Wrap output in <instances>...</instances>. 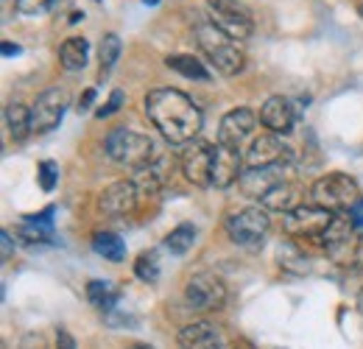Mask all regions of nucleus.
Masks as SVG:
<instances>
[{
    "instance_id": "nucleus-17",
    "label": "nucleus",
    "mask_w": 363,
    "mask_h": 349,
    "mask_svg": "<svg viewBox=\"0 0 363 349\" xmlns=\"http://www.w3.org/2000/svg\"><path fill=\"white\" fill-rule=\"evenodd\" d=\"M243 162L246 157L240 154V148L221 145L216 143V157H213V187L224 190L229 184H235L243 176Z\"/></svg>"
},
{
    "instance_id": "nucleus-22",
    "label": "nucleus",
    "mask_w": 363,
    "mask_h": 349,
    "mask_svg": "<svg viewBox=\"0 0 363 349\" xmlns=\"http://www.w3.org/2000/svg\"><path fill=\"white\" fill-rule=\"evenodd\" d=\"M6 126H9V134L17 140V143H23L28 134H31V109L26 106V104H20V101H11L9 106H6Z\"/></svg>"
},
{
    "instance_id": "nucleus-5",
    "label": "nucleus",
    "mask_w": 363,
    "mask_h": 349,
    "mask_svg": "<svg viewBox=\"0 0 363 349\" xmlns=\"http://www.w3.org/2000/svg\"><path fill=\"white\" fill-rule=\"evenodd\" d=\"M224 226H227V235L232 243H238V246H257L266 238V232L272 226V218H269L266 207H246V210H238V213L227 216Z\"/></svg>"
},
{
    "instance_id": "nucleus-29",
    "label": "nucleus",
    "mask_w": 363,
    "mask_h": 349,
    "mask_svg": "<svg viewBox=\"0 0 363 349\" xmlns=\"http://www.w3.org/2000/svg\"><path fill=\"white\" fill-rule=\"evenodd\" d=\"M279 265H285V268H291V271H296V274H302V271L308 268V262L302 260V255H299L291 243L279 246Z\"/></svg>"
},
{
    "instance_id": "nucleus-16",
    "label": "nucleus",
    "mask_w": 363,
    "mask_h": 349,
    "mask_svg": "<svg viewBox=\"0 0 363 349\" xmlns=\"http://www.w3.org/2000/svg\"><path fill=\"white\" fill-rule=\"evenodd\" d=\"M182 349H229L224 330L213 321H193L179 330Z\"/></svg>"
},
{
    "instance_id": "nucleus-1",
    "label": "nucleus",
    "mask_w": 363,
    "mask_h": 349,
    "mask_svg": "<svg viewBox=\"0 0 363 349\" xmlns=\"http://www.w3.org/2000/svg\"><path fill=\"white\" fill-rule=\"evenodd\" d=\"M145 115L171 145H187L201 131V109L182 89L160 87L145 95Z\"/></svg>"
},
{
    "instance_id": "nucleus-36",
    "label": "nucleus",
    "mask_w": 363,
    "mask_h": 349,
    "mask_svg": "<svg viewBox=\"0 0 363 349\" xmlns=\"http://www.w3.org/2000/svg\"><path fill=\"white\" fill-rule=\"evenodd\" d=\"M92 101H95V89H84V95H82V101H79V112H87L92 106Z\"/></svg>"
},
{
    "instance_id": "nucleus-33",
    "label": "nucleus",
    "mask_w": 363,
    "mask_h": 349,
    "mask_svg": "<svg viewBox=\"0 0 363 349\" xmlns=\"http://www.w3.org/2000/svg\"><path fill=\"white\" fill-rule=\"evenodd\" d=\"M56 349H76V338L67 330H56Z\"/></svg>"
},
{
    "instance_id": "nucleus-12",
    "label": "nucleus",
    "mask_w": 363,
    "mask_h": 349,
    "mask_svg": "<svg viewBox=\"0 0 363 349\" xmlns=\"http://www.w3.org/2000/svg\"><path fill=\"white\" fill-rule=\"evenodd\" d=\"M140 204V190H137L135 179H123V182H115L109 184L101 199H98V210L109 218H126L132 216Z\"/></svg>"
},
{
    "instance_id": "nucleus-7",
    "label": "nucleus",
    "mask_w": 363,
    "mask_h": 349,
    "mask_svg": "<svg viewBox=\"0 0 363 349\" xmlns=\"http://www.w3.org/2000/svg\"><path fill=\"white\" fill-rule=\"evenodd\" d=\"M207 6H210V23L216 28H221L235 43L252 37L255 23L240 0H207Z\"/></svg>"
},
{
    "instance_id": "nucleus-24",
    "label": "nucleus",
    "mask_w": 363,
    "mask_h": 349,
    "mask_svg": "<svg viewBox=\"0 0 363 349\" xmlns=\"http://www.w3.org/2000/svg\"><path fill=\"white\" fill-rule=\"evenodd\" d=\"M165 65L171 70H177L184 79H193V82H210V70L201 65V59L196 56H187V53H177V56H168Z\"/></svg>"
},
{
    "instance_id": "nucleus-38",
    "label": "nucleus",
    "mask_w": 363,
    "mask_h": 349,
    "mask_svg": "<svg viewBox=\"0 0 363 349\" xmlns=\"http://www.w3.org/2000/svg\"><path fill=\"white\" fill-rule=\"evenodd\" d=\"M17 53H20V45L3 43V56H17Z\"/></svg>"
},
{
    "instance_id": "nucleus-10",
    "label": "nucleus",
    "mask_w": 363,
    "mask_h": 349,
    "mask_svg": "<svg viewBox=\"0 0 363 349\" xmlns=\"http://www.w3.org/2000/svg\"><path fill=\"white\" fill-rule=\"evenodd\" d=\"M333 216L335 213L321 210L316 204H299L296 210H291V213L282 216V229L291 238H321L324 229L330 226Z\"/></svg>"
},
{
    "instance_id": "nucleus-11",
    "label": "nucleus",
    "mask_w": 363,
    "mask_h": 349,
    "mask_svg": "<svg viewBox=\"0 0 363 349\" xmlns=\"http://www.w3.org/2000/svg\"><path fill=\"white\" fill-rule=\"evenodd\" d=\"M67 109V92L62 87H50L43 95H37L34 106H31V129L37 134L56 129L62 123V115Z\"/></svg>"
},
{
    "instance_id": "nucleus-35",
    "label": "nucleus",
    "mask_w": 363,
    "mask_h": 349,
    "mask_svg": "<svg viewBox=\"0 0 363 349\" xmlns=\"http://www.w3.org/2000/svg\"><path fill=\"white\" fill-rule=\"evenodd\" d=\"M0 243H3V262L11 260V252H14V246H11V235L3 232V235H0Z\"/></svg>"
},
{
    "instance_id": "nucleus-2",
    "label": "nucleus",
    "mask_w": 363,
    "mask_h": 349,
    "mask_svg": "<svg viewBox=\"0 0 363 349\" xmlns=\"http://www.w3.org/2000/svg\"><path fill=\"white\" fill-rule=\"evenodd\" d=\"M196 43L201 48V53L207 56V62L221 73V76H238L246 65L243 50L238 43L227 37L221 28H216L213 23H199L196 26Z\"/></svg>"
},
{
    "instance_id": "nucleus-18",
    "label": "nucleus",
    "mask_w": 363,
    "mask_h": 349,
    "mask_svg": "<svg viewBox=\"0 0 363 349\" xmlns=\"http://www.w3.org/2000/svg\"><path fill=\"white\" fill-rule=\"evenodd\" d=\"M294 121H296L294 104L288 98H282V95H272L260 109V123L272 134H288L294 129Z\"/></svg>"
},
{
    "instance_id": "nucleus-31",
    "label": "nucleus",
    "mask_w": 363,
    "mask_h": 349,
    "mask_svg": "<svg viewBox=\"0 0 363 349\" xmlns=\"http://www.w3.org/2000/svg\"><path fill=\"white\" fill-rule=\"evenodd\" d=\"M50 3L53 0H14V9L26 17H37L43 11H50Z\"/></svg>"
},
{
    "instance_id": "nucleus-30",
    "label": "nucleus",
    "mask_w": 363,
    "mask_h": 349,
    "mask_svg": "<svg viewBox=\"0 0 363 349\" xmlns=\"http://www.w3.org/2000/svg\"><path fill=\"white\" fill-rule=\"evenodd\" d=\"M40 187L50 193L53 187H56V182H59V165L53 162V160H45V162H40Z\"/></svg>"
},
{
    "instance_id": "nucleus-20",
    "label": "nucleus",
    "mask_w": 363,
    "mask_h": 349,
    "mask_svg": "<svg viewBox=\"0 0 363 349\" xmlns=\"http://www.w3.org/2000/svg\"><path fill=\"white\" fill-rule=\"evenodd\" d=\"M87 56H90V45H87L84 37H70V40H65L62 48H59V62L70 73L84 70L87 67Z\"/></svg>"
},
{
    "instance_id": "nucleus-13",
    "label": "nucleus",
    "mask_w": 363,
    "mask_h": 349,
    "mask_svg": "<svg viewBox=\"0 0 363 349\" xmlns=\"http://www.w3.org/2000/svg\"><path fill=\"white\" fill-rule=\"evenodd\" d=\"M294 151L279 140V134H260L252 140L246 151V168H266V165H291Z\"/></svg>"
},
{
    "instance_id": "nucleus-27",
    "label": "nucleus",
    "mask_w": 363,
    "mask_h": 349,
    "mask_svg": "<svg viewBox=\"0 0 363 349\" xmlns=\"http://www.w3.org/2000/svg\"><path fill=\"white\" fill-rule=\"evenodd\" d=\"M121 37L118 34H106L101 45H98V59H101V82L109 76V70L118 65V59H121Z\"/></svg>"
},
{
    "instance_id": "nucleus-37",
    "label": "nucleus",
    "mask_w": 363,
    "mask_h": 349,
    "mask_svg": "<svg viewBox=\"0 0 363 349\" xmlns=\"http://www.w3.org/2000/svg\"><path fill=\"white\" fill-rule=\"evenodd\" d=\"M70 3L73 0H53L50 3V11H65V9H70Z\"/></svg>"
},
{
    "instance_id": "nucleus-14",
    "label": "nucleus",
    "mask_w": 363,
    "mask_h": 349,
    "mask_svg": "<svg viewBox=\"0 0 363 349\" xmlns=\"http://www.w3.org/2000/svg\"><path fill=\"white\" fill-rule=\"evenodd\" d=\"M285 171H288V165H266V168H246L243 176L238 179V184H240V193L243 196H249V199H266L269 193H272L277 184H282V182H288L285 179Z\"/></svg>"
},
{
    "instance_id": "nucleus-21",
    "label": "nucleus",
    "mask_w": 363,
    "mask_h": 349,
    "mask_svg": "<svg viewBox=\"0 0 363 349\" xmlns=\"http://www.w3.org/2000/svg\"><path fill=\"white\" fill-rule=\"evenodd\" d=\"M299 193H296V184L294 182H282V184H277L272 193L260 201V207H266V210H274V213H291V210H296L299 204Z\"/></svg>"
},
{
    "instance_id": "nucleus-15",
    "label": "nucleus",
    "mask_w": 363,
    "mask_h": 349,
    "mask_svg": "<svg viewBox=\"0 0 363 349\" xmlns=\"http://www.w3.org/2000/svg\"><path fill=\"white\" fill-rule=\"evenodd\" d=\"M257 126V115L246 106H238L227 112L221 118V126H218V143L221 145H232V148H240L246 143V137H252V131Z\"/></svg>"
},
{
    "instance_id": "nucleus-25",
    "label": "nucleus",
    "mask_w": 363,
    "mask_h": 349,
    "mask_svg": "<svg viewBox=\"0 0 363 349\" xmlns=\"http://www.w3.org/2000/svg\"><path fill=\"white\" fill-rule=\"evenodd\" d=\"M87 299L98 310H106L109 313L112 307L118 305V299H121V288L112 285L109 279H92L90 285H87Z\"/></svg>"
},
{
    "instance_id": "nucleus-26",
    "label": "nucleus",
    "mask_w": 363,
    "mask_h": 349,
    "mask_svg": "<svg viewBox=\"0 0 363 349\" xmlns=\"http://www.w3.org/2000/svg\"><path fill=\"white\" fill-rule=\"evenodd\" d=\"M193 243H196V226H193V223H179V226H174V229L168 232V238H165V249H168L171 255H187V252L193 249Z\"/></svg>"
},
{
    "instance_id": "nucleus-43",
    "label": "nucleus",
    "mask_w": 363,
    "mask_h": 349,
    "mask_svg": "<svg viewBox=\"0 0 363 349\" xmlns=\"http://www.w3.org/2000/svg\"><path fill=\"white\" fill-rule=\"evenodd\" d=\"M92 3H101V0H92Z\"/></svg>"
},
{
    "instance_id": "nucleus-19",
    "label": "nucleus",
    "mask_w": 363,
    "mask_h": 349,
    "mask_svg": "<svg viewBox=\"0 0 363 349\" xmlns=\"http://www.w3.org/2000/svg\"><path fill=\"white\" fill-rule=\"evenodd\" d=\"M17 235L26 243H50L53 240V207H45L43 213L23 221L17 226Z\"/></svg>"
},
{
    "instance_id": "nucleus-4",
    "label": "nucleus",
    "mask_w": 363,
    "mask_h": 349,
    "mask_svg": "<svg viewBox=\"0 0 363 349\" xmlns=\"http://www.w3.org/2000/svg\"><path fill=\"white\" fill-rule=\"evenodd\" d=\"M361 199L358 182L347 174H327L313 182L311 187V204L330 213H350Z\"/></svg>"
},
{
    "instance_id": "nucleus-42",
    "label": "nucleus",
    "mask_w": 363,
    "mask_h": 349,
    "mask_svg": "<svg viewBox=\"0 0 363 349\" xmlns=\"http://www.w3.org/2000/svg\"><path fill=\"white\" fill-rule=\"evenodd\" d=\"M361 14H363V0H361Z\"/></svg>"
},
{
    "instance_id": "nucleus-23",
    "label": "nucleus",
    "mask_w": 363,
    "mask_h": 349,
    "mask_svg": "<svg viewBox=\"0 0 363 349\" xmlns=\"http://www.w3.org/2000/svg\"><path fill=\"white\" fill-rule=\"evenodd\" d=\"M92 249H95V255H101L109 262H121L126 257V243L115 232H95L92 235Z\"/></svg>"
},
{
    "instance_id": "nucleus-39",
    "label": "nucleus",
    "mask_w": 363,
    "mask_h": 349,
    "mask_svg": "<svg viewBox=\"0 0 363 349\" xmlns=\"http://www.w3.org/2000/svg\"><path fill=\"white\" fill-rule=\"evenodd\" d=\"M143 3H145V6H157L160 0H143Z\"/></svg>"
},
{
    "instance_id": "nucleus-8",
    "label": "nucleus",
    "mask_w": 363,
    "mask_h": 349,
    "mask_svg": "<svg viewBox=\"0 0 363 349\" xmlns=\"http://www.w3.org/2000/svg\"><path fill=\"white\" fill-rule=\"evenodd\" d=\"M184 299L193 310H218L227 302V285L213 271H199L184 285Z\"/></svg>"
},
{
    "instance_id": "nucleus-6",
    "label": "nucleus",
    "mask_w": 363,
    "mask_h": 349,
    "mask_svg": "<svg viewBox=\"0 0 363 349\" xmlns=\"http://www.w3.org/2000/svg\"><path fill=\"white\" fill-rule=\"evenodd\" d=\"M355 232H358V226L352 223L350 213H335L318 240H321V246L327 249V255L333 260L350 262L355 260V249H358V235Z\"/></svg>"
},
{
    "instance_id": "nucleus-34",
    "label": "nucleus",
    "mask_w": 363,
    "mask_h": 349,
    "mask_svg": "<svg viewBox=\"0 0 363 349\" xmlns=\"http://www.w3.org/2000/svg\"><path fill=\"white\" fill-rule=\"evenodd\" d=\"M350 216H352V223H355V226H358V229L363 232V196L358 199V204L350 210Z\"/></svg>"
},
{
    "instance_id": "nucleus-32",
    "label": "nucleus",
    "mask_w": 363,
    "mask_h": 349,
    "mask_svg": "<svg viewBox=\"0 0 363 349\" xmlns=\"http://www.w3.org/2000/svg\"><path fill=\"white\" fill-rule=\"evenodd\" d=\"M123 104H126V92H123V89H112V95H109V101H106V104H104V106H101V109H98L95 115H98V118L104 121V118H109V115H115V112H118V109H121Z\"/></svg>"
},
{
    "instance_id": "nucleus-28",
    "label": "nucleus",
    "mask_w": 363,
    "mask_h": 349,
    "mask_svg": "<svg viewBox=\"0 0 363 349\" xmlns=\"http://www.w3.org/2000/svg\"><path fill=\"white\" fill-rule=\"evenodd\" d=\"M135 274L143 282H157L160 279V260L154 252H143L135 260Z\"/></svg>"
},
{
    "instance_id": "nucleus-41",
    "label": "nucleus",
    "mask_w": 363,
    "mask_h": 349,
    "mask_svg": "<svg viewBox=\"0 0 363 349\" xmlns=\"http://www.w3.org/2000/svg\"><path fill=\"white\" fill-rule=\"evenodd\" d=\"M129 349H151V347H129Z\"/></svg>"
},
{
    "instance_id": "nucleus-40",
    "label": "nucleus",
    "mask_w": 363,
    "mask_h": 349,
    "mask_svg": "<svg viewBox=\"0 0 363 349\" xmlns=\"http://www.w3.org/2000/svg\"><path fill=\"white\" fill-rule=\"evenodd\" d=\"M358 307H361V313H363V294L358 297Z\"/></svg>"
},
{
    "instance_id": "nucleus-3",
    "label": "nucleus",
    "mask_w": 363,
    "mask_h": 349,
    "mask_svg": "<svg viewBox=\"0 0 363 349\" xmlns=\"http://www.w3.org/2000/svg\"><path fill=\"white\" fill-rule=\"evenodd\" d=\"M106 154L112 162L143 171L154 162V140L148 134H140L132 129H115L106 137Z\"/></svg>"
},
{
    "instance_id": "nucleus-9",
    "label": "nucleus",
    "mask_w": 363,
    "mask_h": 349,
    "mask_svg": "<svg viewBox=\"0 0 363 349\" xmlns=\"http://www.w3.org/2000/svg\"><path fill=\"white\" fill-rule=\"evenodd\" d=\"M213 157H216L213 143H204V140L187 143V148L182 151V174H184V179L196 187H213Z\"/></svg>"
}]
</instances>
